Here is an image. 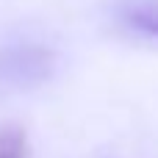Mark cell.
Wrapping results in <instances>:
<instances>
[{
	"label": "cell",
	"mask_w": 158,
	"mask_h": 158,
	"mask_svg": "<svg viewBox=\"0 0 158 158\" xmlns=\"http://www.w3.org/2000/svg\"><path fill=\"white\" fill-rule=\"evenodd\" d=\"M0 158H25V131L19 125H0Z\"/></svg>",
	"instance_id": "obj_3"
},
{
	"label": "cell",
	"mask_w": 158,
	"mask_h": 158,
	"mask_svg": "<svg viewBox=\"0 0 158 158\" xmlns=\"http://www.w3.org/2000/svg\"><path fill=\"white\" fill-rule=\"evenodd\" d=\"M53 72V53L42 47H19L0 53V94L31 89Z\"/></svg>",
	"instance_id": "obj_1"
},
{
	"label": "cell",
	"mask_w": 158,
	"mask_h": 158,
	"mask_svg": "<svg viewBox=\"0 0 158 158\" xmlns=\"http://www.w3.org/2000/svg\"><path fill=\"white\" fill-rule=\"evenodd\" d=\"M125 22H128V28H133L136 33L158 39V3L153 0V3L131 6V8L125 11Z\"/></svg>",
	"instance_id": "obj_2"
}]
</instances>
